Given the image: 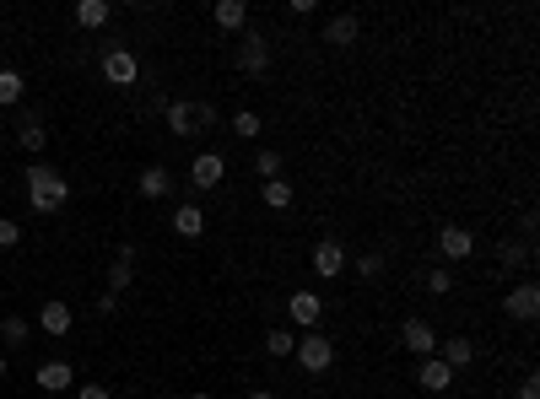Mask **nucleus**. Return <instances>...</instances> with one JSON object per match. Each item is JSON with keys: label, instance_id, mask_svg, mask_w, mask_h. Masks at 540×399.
Masks as SVG:
<instances>
[{"label": "nucleus", "instance_id": "1", "mask_svg": "<svg viewBox=\"0 0 540 399\" xmlns=\"http://www.w3.org/2000/svg\"><path fill=\"white\" fill-rule=\"evenodd\" d=\"M27 205H33V216H60L65 200H70V178L60 168H49V163H33L27 168Z\"/></svg>", "mask_w": 540, "mask_h": 399}, {"label": "nucleus", "instance_id": "2", "mask_svg": "<svg viewBox=\"0 0 540 399\" xmlns=\"http://www.w3.org/2000/svg\"><path fill=\"white\" fill-rule=\"evenodd\" d=\"M292 362H298L302 373H330V367H335V341L319 335V330H308L298 341V351H292Z\"/></svg>", "mask_w": 540, "mask_h": 399}, {"label": "nucleus", "instance_id": "3", "mask_svg": "<svg viewBox=\"0 0 540 399\" xmlns=\"http://www.w3.org/2000/svg\"><path fill=\"white\" fill-rule=\"evenodd\" d=\"M228 178V157L222 152H195L189 157V189H217Z\"/></svg>", "mask_w": 540, "mask_h": 399}, {"label": "nucleus", "instance_id": "4", "mask_svg": "<svg viewBox=\"0 0 540 399\" xmlns=\"http://www.w3.org/2000/svg\"><path fill=\"white\" fill-rule=\"evenodd\" d=\"M238 70L249 76V81H265V76H270V44H265L259 33H249V38H243V49H238Z\"/></svg>", "mask_w": 540, "mask_h": 399}, {"label": "nucleus", "instance_id": "5", "mask_svg": "<svg viewBox=\"0 0 540 399\" xmlns=\"http://www.w3.org/2000/svg\"><path fill=\"white\" fill-rule=\"evenodd\" d=\"M308 265H313V276H319V281H335V276H341V270L352 265V254H346V248H341L335 237H324V243L313 248V259H308Z\"/></svg>", "mask_w": 540, "mask_h": 399}, {"label": "nucleus", "instance_id": "6", "mask_svg": "<svg viewBox=\"0 0 540 399\" xmlns=\"http://www.w3.org/2000/svg\"><path fill=\"white\" fill-rule=\"evenodd\" d=\"M400 345H406L417 362L421 356H438V330H432L427 319H406V324H400Z\"/></svg>", "mask_w": 540, "mask_h": 399}, {"label": "nucleus", "instance_id": "7", "mask_svg": "<svg viewBox=\"0 0 540 399\" xmlns=\"http://www.w3.org/2000/svg\"><path fill=\"white\" fill-rule=\"evenodd\" d=\"M103 76H109V87H135L141 81V65H135L130 49H109L103 55Z\"/></svg>", "mask_w": 540, "mask_h": 399}, {"label": "nucleus", "instance_id": "8", "mask_svg": "<svg viewBox=\"0 0 540 399\" xmlns=\"http://www.w3.org/2000/svg\"><path fill=\"white\" fill-rule=\"evenodd\" d=\"M503 308H508V319H519V324H535V313H540V291H535V281L514 286Z\"/></svg>", "mask_w": 540, "mask_h": 399}, {"label": "nucleus", "instance_id": "9", "mask_svg": "<svg viewBox=\"0 0 540 399\" xmlns=\"http://www.w3.org/2000/svg\"><path fill=\"white\" fill-rule=\"evenodd\" d=\"M287 308H292V324H298V330H319V319H324V302H319V291H308V286L292 291Z\"/></svg>", "mask_w": 540, "mask_h": 399}, {"label": "nucleus", "instance_id": "10", "mask_svg": "<svg viewBox=\"0 0 540 399\" xmlns=\"http://www.w3.org/2000/svg\"><path fill=\"white\" fill-rule=\"evenodd\" d=\"M357 33H362V22L352 16V11H341V16H330V22H324V33H319V38H324L330 49H352V44H357Z\"/></svg>", "mask_w": 540, "mask_h": 399}, {"label": "nucleus", "instance_id": "11", "mask_svg": "<svg viewBox=\"0 0 540 399\" xmlns=\"http://www.w3.org/2000/svg\"><path fill=\"white\" fill-rule=\"evenodd\" d=\"M33 383L49 389V394H65V389H76V367H70V362H44V367L33 373Z\"/></svg>", "mask_w": 540, "mask_h": 399}, {"label": "nucleus", "instance_id": "12", "mask_svg": "<svg viewBox=\"0 0 540 399\" xmlns=\"http://www.w3.org/2000/svg\"><path fill=\"white\" fill-rule=\"evenodd\" d=\"M135 189H141V200H168L174 194V173L163 168H141V178H135Z\"/></svg>", "mask_w": 540, "mask_h": 399}, {"label": "nucleus", "instance_id": "13", "mask_svg": "<svg viewBox=\"0 0 540 399\" xmlns=\"http://www.w3.org/2000/svg\"><path fill=\"white\" fill-rule=\"evenodd\" d=\"M438 254H443V259H471V254H476L471 227H443L438 232Z\"/></svg>", "mask_w": 540, "mask_h": 399}, {"label": "nucleus", "instance_id": "14", "mask_svg": "<svg viewBox=\"0 0 540 399\" xmlns=\"http://www.w3.org/2000/svg\"><path fill=\"white\" fill-rule=\"evenodd\" d=\"M70 324H76L70 302H44V308H38V330H44V335L60 341V335H70Z\"/></svg>", "mask_w": 540, "mask_h": 399}, {"label": "nucleus", "instance_id": "15", "mask_svg": "<svg viewBox=\"0 0 540 399\" xmlns=\"http://www.w3.org/2000/svg\"><path fill=\"white\" fill-rule=\"evenodd\" d=\"M417 383L427 389V394H443V389L454 383V373H449L438 356H421V362H417Z\"/></svg>", "mask_w": 540, "mask_h": 399}, {"label": "nucleus", "instance_id": "16", "mask_svg": "<svg viewBox=\"0 0 540 399\" xmlns=\"http://www.w3.org/2000/svg\"><path fill=\"white\" fill-rule=\"evenodd\" d=\"M438 362H443L449 373H460V367H471V362H476V345L465 341V335H454V341H438Z\"/></svg>", "mask_w": 540, "mask_h": 399}, {"label": "nucleus", "instance_id": "17", "mask_svg": "<svg viewBox=\"0 0 540 399\" xmlns=\"http://www.w3.org/2000/svg\"><path fill=\"white\" fill-rule=\"evenodd\" d=\"M109 16H114V5H109V0H76V27L98 33V27H103Z\"/></svg>", "mask_w": 540, "mask_h": 399}, {"label": "nucleus", "instance_id": "18", "mask_svg": "<svg viewBox=\"0 0 540 399\" xmlns=\"http://www.w3.org/2000/svg\"><path fill=\"white\" fill-rule=\"evenodd\" d=\"M174 232H179V237H200V232H206V211H200L195 200H184L179 211H174Z\"/></svg>", "mask_w": 540, "mask_h": 399}, {"label": "nucleus", "instance_id": "19", "mask_svg": "<svg viewBox=\"0 0 540 399\" xmlns=\"http://www.w3.org/2000/svg\"><path fill=\"white\" fill-rule=\"evenodd\" d=\"M135 281V248H120V259L109 265V291L114 297H124V286Z\"/></svg>", "mask_w": 540, "mask_h": 399}, {"label": "nucleus", "instance_id": "20", "mask_svg": "<svg viewBox=\"0 0 540 399\" xmlns=\"http://www.w3.org/2000/svg\"><path fill=\"white\" fill-rule=\"evenodd\" d=\"M211 16H217V27H228V33H233V27H249V5H243V0H217Z\"/></svg>", "mask_w": 540, "mask_h": 399}, {"label": "nucleus", "instance_id": "21", "mask_svg": "<svg viewBox=\"0 0 540 399\" xmlns=\"http://www.w3.org/2000/svg\"><path fill=\"white\" fill-rule=\"evenodd\" d=\"M163 114H168V130H174V135H195V130H200V119H195V103H168Z\"/></svg>", "mask_w": 540, "mask_h": 399}, {"label": "nucleus", "instance_id": "22", "mask_svg": "<svg viewBox=\"0 0 540 399\" xmlns=\"http://www.w3.org/2000/svg\"><path fill=\"white\" fill-rule=\"evenodd\" d=\"M228 130H233L238 141H259V135H265V119L254 114V109H238V114L228 119Z\"/></svg>", "mask_w": 540, "mask_h": 399}, {"label": "nucleus", "instance_id": "23", "mask_svg": "<svg viewBox=\"0 0 540 399\" xmlns=\"http://www.w3.org/2000/svg\"><path fill=\"white\" fill-rule=\"evenodd\" d=\"M44 141H49V130H44L38 119H22V124H16V146H22L27 157H33V152H44Z\"/></svg>", "mask_w": 540, "mask_h": 399}, {"label": "nucleus", "instance_id": "24", "mask_svg": "<svg viewBox=\"0 0 540 399\" xmlns=\"http://www.w3.org/2000/svg\"><path fill=\"white\" fill-rule=\"evenodd\" d=\"M259 200H265L270 211H292V184H287V178H270V184L259 189Z\"/></svg>", "mask_w": 540, "mask_h": 399}, {"label": "nucleus", "instance_id": "25", "mask_svg": "<svg viewBox=\"0 0 540 399\" xmlns=\"http://www.w3.org/2000/svg\"><path fill=\"white\" fill-rule=\"evenodd\" d=\"M22 92H27L22 70H0V109H16V103H22Z\"/></svg>", "mask_w": 540, "mask_h": 399}, {"label": "nucleus", "instance_id": "26", "mask_svg": "<svg viewBox=\"0 0 540 399\" xmlns=\"http://www.w3.org/2000/svg\"><path fill=\"white\" fill-rule=\"evenodd\" d=\"M265 351H270L276 362H287V356L298 351V335H292V330H270V335H265Z\"/></svg>", "mask_w": 540, "mask_h": 399}, {"label": "nucleus", "instance_id": "27", "mask_svg": "<svg viewBox=\"0 0 540 399\" xmlns=\"http://www.w3.org/2000/svg\"><path fill=\"white\" fill-rule=\"evenodd\" d=\"M352 270H357L362 281H378V276H384V254H378V248H373V254H357Z\"/></svg>", "mask_w": 540, "mask_h": 399}, {"label": "nucleus", "instance_id": "28", "mask_svg": "<svg viewBox=\"0 0 540 399\" xmlns=\"http://www.w3.org/2000/svg\"><path fill=\"white\" fill-rule=\"evenodd\" d=\"M27 335H33V330H27V319H16V313H11V319H0V341H5V345H27Z\"/></svg>", "mask_w": 540, "mask_h": 399}, {"label": "nucleus", "instance_id": "29", "mask_svg": "<svg viewBox=\"0 0 540 399\" xmlns=\"http://www.w3.org/2000/svg\"><path fill=\"white\" fill-rule=\"evenodd\" d=\"M254 173H259L265 184H270V178H281V152H270V146H265V152H254Z\"/></svg>", "mask_w": 540, "mask_h": 399}, {"label": "nucleus", "instance_id": "30", "mask_svg": "<svg viewBox=\"0 0 540 399\" xmlns=\"http://www.w3.org/2000/svg\"><path fill=\"white\" fill-rule=\"evenodd\" d=\"M497 259H508V265H535L530 243H497Z\"/></svg>", "mask_w": 540, "mask_h": 399}, {"label": "nucleus", "instance_id": "31", "mask_svg": "<svg viewBox=\"0 0 540 399\" xmlns=\"http://www.w3.org/2000/svg\"><path fill=\"white\" fill-rule=\"evenodd\" d=\"M427 291H432V297H449V291H454V276H449L443 265H438V270H427Z\"/></svg>", "mask_w": 540, "mask_h": 399}, {"label": "nucleus", "instance_id": "32", "mask_svg": "<svg viewBox=\"0 0 540 399\" xmlns=\"http://www.w3.org/2000/svg\"><path fill=\"white\" fill-rule=\"evenodd\" d=\"M16 243H22V227H16L11 216H0V254H5V248H16Z\"/></svg>", "mask_w": 540, "mask_h": 399}, {"label": "nucleus", "instance_id": "33", "mask_svg": "<svg viewBox=\"0 0 540 399\" xmlns=\"http://www.w3.org/2000/svg\"><path fill=\"white\" fill-rule=\"evenodd\" d=\"M195 119H200V130H217V124H222V109H217V103H195Z\"/></svg>", "mask_w": 540, "mask_h": 399}, {"label": "nucleus", "instance_id": "34", "mask_svg": "<svg viewBox=\"0 0 540 399\" xmlns=\"http://www.w3.org/2000/svg\"><path fill=\"white\" fill-rule=\"evenodd\" d=\"M519 399H540V378H535V373H524V383H519Z\"/></svg>", "mask_w": 540, "mask_h": 399}, {"label": "nucleus", "instance_id": "35", "mask_svg": "<svg viewBox=\"0 0 540 399\" xmlns=\"http://www.w3.org/2000/svg\"><path fill=\"white\" fill-rule=\"evenodd\" d=\"M76 399H109V389H103V383H81V389H76Z\"/></svg>", "mask_w": 540, "mask_h": 399}, {"label": "nucleus", "instance_id": "36", "mask_svg": "<svg viewBox=\"0 0 540 399\" xmlns=\"http://www.w3.org/2000/svg\"><path fill=\"white\" fill-rule=\"evenodd\" d=\"M249 399H281V394H270V389H249Z\"/></svg>", "mask_w": 540, "mask_h": 399}, {"label": "nucleus", "instance_id": "37", "mask_svg": "<svg viewBox=\"0 0 540 399\" xmlns=\"http://www.w3.org/2000/svg\"><path fill=\"white\" fill-rule=\"evenodd\" d=\"M0 378H5V356H0Z\"/></svg>", "mask_w": 540, "mask_h": 399}, {"label": "nucleus", "instance_id": "38", "mask_svg": "<svg viewBox=\"0 0 540 399\" xmlns=\"http://www.w3.org/2000/svg\"><path fill=\"white\" fill-rule=\"evenodd\" d=\"M189 399H211V394H189Z\"/></svg>", "mask_w": 540, "mask_h": 399}, {"label": "nucleus", "instance_id": "39", "mask_svg": "<svg viewBox=\"0 0 540 399\" xmlns=\"http://www.w3.org/2000/svg\"><path fill=\"white\" fill-rule=\"evenodd\" d=\"M0 157H5V141H0Z\"/></svg>", "mask_w": 540, "mask_h": 399}, {"label": "nucleus", "instance_id": "40", "mask_svg": "<svg viewBox=\"0 0 540 399\" xmlns=\"http://www.w3.org/2000/svg\"><path fill=\"white\" fill-rule=\"evenodd\" d=\"M0 49H5V38H0Z\"/></svg>", "mask_w": 540, "mask_h": 399}, {"label": "nucleus", "instance_id": "41", "mask_svg": "<svg viewBox=\"0 0 540 399\" xmlns=\"http://www.w3.org/2000/svg\"><path fill=\"white\" fill-rule=\"evenodd\" d=\"M0 5H5V0H0Z\"/></svg>", "mask_w": 540, "mask_h": 399}]
</instances>
